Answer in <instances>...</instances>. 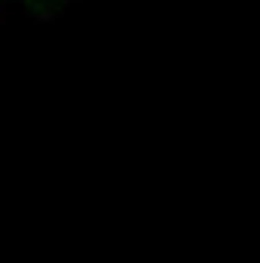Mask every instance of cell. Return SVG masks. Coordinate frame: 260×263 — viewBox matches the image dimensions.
<instances>
[{
	"label": "cell",
	"mask_w": 260,
	"mask_h": 263,
	"mask_svg": "<svg viewBox=\"0 0 260 263\" xmlns=\"http://www.w3.org/2000/svg\"><path fill=\"white\" fill-rule=\"evenodd\" d=\"M73 0H9V6H15L22 15L34 18V22H49L55 15H62Z\"/></svg>",
	"instance_id": "cell-1"
},
{
	"label": "cell",
	"mask_w": 260,
	"mask_h": 263,
	"mask_svg": "<svg viewBox=\"0 0 260 263\" xmlns=\"http://www.w3.org/2000/svg\"><path fill=\"white\" fill-rule=\"evenodd\" d=\"M6 9H9V0H0V18L6 15Z\"/></svg>",
	"instance_id": "cell-2"
}]
</instances>
